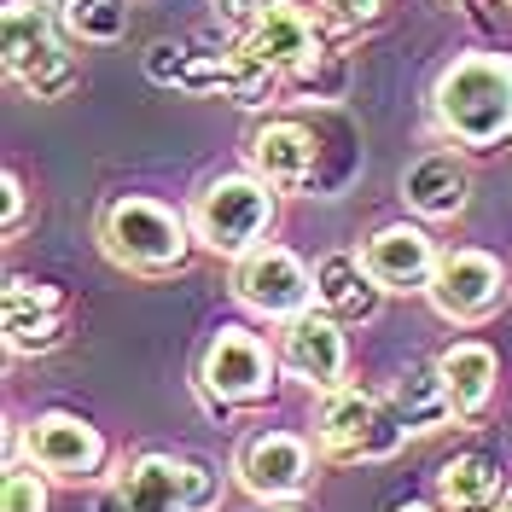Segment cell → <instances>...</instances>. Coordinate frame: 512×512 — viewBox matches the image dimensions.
Returning <instances> with one entry per match:
<instances>
[{
	"label": "cell",
	"mask_w": 512,
	"mask_h": 512,
	"mask_svg": "<svg viewBox=\"0 0 512 512\" xmlns=\"http://www.w3.org/2000/svg\"><path fill=\"white\" fill-rule=\"evenodd\" d=\"M384 291L373 286V274L361 268V256H326L315 268V303L332 309L338 320H367L379 309Z\"/></svg>",
	"instance_id": "44dd1931"
},
{
	"label": "cell",
	"mask_w": 512,
	"mask_h": 512,
	"mask_svg": "<svg viewBox=\"0 0 512 512\" xmlns=\"http://www.w3.org/2000/svg\"><path fill=\"white\" fill-rule=\"evenodd\" d=\"M437 501H443V512H495V501H501V460L483 454V448H466V454L443 460Z\"/></svg>",
	"instance_id": "ffe728a7"
},
{
	"label": "cell",
	"mask_w": 512,
	"mask_h": 512,
	"mask_svg": "<svg viewBox=\"0 0 512 512\" xmlns=\"http://www.w3.org/2000/svg\"><path fill=\"white\" fill-rule=\"evenodd\" d=\"M309 472H315V454L291 431H256L251 443L239 448V483L251 489L256 501H291V495H303Z\"/></svg>",
	"instance_id": "5bb4252c"
},
{
	"label": "cell",
	"mask_w": 512,
	"mask_h": 512,
	"mask_svg": "<svg viewBox=\"0 0 512 512\" xmlns=\"http://www.w3.org/2000/svg\"><path fill=\"white\" fill-rule=\"evenodd\" d=\"M291 82L303 99H338L350 82V64H344V53H315L303 70H291Z\"/></svg>",
	"instance_id": "d4e9b609"
},
{
	"label": "cell",
	"mask_w": 512,
	"mask_h": 512,
	"mask_svg": "<svg viewBox=\"0 0 512 512\" xmlns=\"http://www.w3.org/2000/svg\"><path fill=\"white\" fill-rule=\"evenodd\" d=\"M384 12V0H320V24L326 30H367Z\"/></svg>",
	"instance_id": "484cf974"
},
{
	"label": "cell",
	"mask_w": 512,
	"mask_h": 512,
	"mask_svg": "<svg viewBox=\"0 0 512 512\" xmlns=\"http://www.w3.org/2000/svg\"><path fill=\"white\" fill-rule=\"evenodd\" d=\"M280 367H286L291 379H303L309 390H332V384H344V367H350V344H344V326L338 315L326 309H303V315L286 320V332H280Z\"/></svg>",
	"instance_id": "7c38bea8"
},
{
	"label": "cell",
	"mask_w": 512,
	"mask_h": 512,
	"mask_svg": "<svg viewBox=\"0 0 512 512\" xmlns=\"http://www.w3.org/2000/svg\"><path fill=\"white\" fill-rule=\"evenodd\" d=\"M251 169L268 181V187H309L315 181V163H320V140L309 134L303 123H291V117H268V123L251 134Z\"/></svg>",
	"instance_id": "e0dca14e"
},
{
	"label": "cell",
	"mask_w": 512,
	"mask_h": 512,
	"mask_svg": "<svg viewBox=\"0 0 512 512\" xmlns=\"http://www.w3.org/2000/svg\"><path fill=\"white\" fill-rule=\"evenodd\" d=\"M24 448H30V460L47 472V478L59 483H88L105 472V437H99V425H88L82 414H35L30 431H24Z\"/></svg>",
	"instance_id": "8fae6325"
},
{
	"label": "cell",
	"mask_w": 512,
	"mask_h": 512,
	"mask_svg": "<svg viewBox=\"0 0 512 512\" xmlns=\"http://www.w3.org/2000/svg\"><path fill=\"white\" fill-rule=\"evenodd\" d=\"M233 291H239V303L256 309V315L291 320V315H303V309L315 303V274H309L286 245H256V251L239 256Z\"/></svg>",
	"instance_id": "9c48e42d"
},
{
	"label": "cell",
	"mask_w": 512,
	"mask_h": 512,
	"mask_svg": "<svg viewBox=\"0 0 512 512\" xmlns=\"http://www.w3.org/2000/svg\"><path fill=\"white\" fill-rule=\"evenodd\" d=\"M315 437L332 460L355 466V460H384V454H396L402 437H408V419L396 414V408H384L379 396L355 390V384H332L315 408Z\"/></svg>",
	"instance_id": "5b68a950"
},
{
	"label": "cell",
	"mask_w": 512,
	"mask_h": 512,
	"mask_svg": "<svg viewBox=\"0 0 512 512\" xmlns=\"http://www.w3.org/2000/svg\"><path fill=\"white\" fill-rule=\"evenodd\" d=\"M268 390H274V355H268V344L256 332H245V326H222L210 338L204 361H198V402L227 419V408L262 402Z\"/></svg>",
	"instance_id": "52a82bcc"
},
{
	"label": "cell",
	"mask_w": 512,
	"mask_h": 512,
	"mask_svg": "<svg viewBox=\"0 0 512 512\" xmlns=\"http://www.w3.org/2000/svg\"><path fill=\"white\" fill-rule=\"evenodd\" d=\"M222 472L192 454H140L111 483V512H216Z\"/></svg>",
	"instance_id": "3957f363"
},
{
	"label": "cell",
	"mask_w": 512,
	"mask_h": 512,
	"mask_svg": "<svg viewBox=\"0 0 512 512\" xmlns=\"http://www.w3.org/2000/svg\"><path fill=\"white\" fill-rule=\"evenodd\" d=\"M390 512H437V507H425V501H396Z\"/></svg>",
	"instance_id": "f1b7e54d"
},
{
	"label": "cell",
	"mask_w": 512,
	"mask_h": 512,
	"mask_svg": "<svg viewBox=\"0 0 512 512\" xmlns=\"http://www.w3.org/2000/svg\"><path fill=\"white\" fill-rule=\"evenodd\" d=\"M274 512H297V507H274Z\"/></svg>",
	"instance_id": "f546056e"
},
{
	"label": "cell",
	"mask_w": 512,
	"mask_h": 512,
	"mask_svg": "<svg viewBox=\"0 0 512 512\" xmlns=\"http://www.w3.org/2000/svg\"><path fill=\"white\" fill-rule=\"evenodd\" d=\"M0 35H6V76L30 99H64L82 82L76 59L64 53V41H59V24L35 0H6Z\"/></svg>",
	"instance_id": "277c9868"
},
{
	"label": "cell",
	"mask_w": 512,
	"mask_h": 512,
	"mask_svg": "<svg viewBox=\"0 0 512 512\" xmlns=\"http://www.w3.org/2000/svg\"><path fill=\"white\" fill-rule=\"evenodd\" d=\"M437 245H431V233L414 222H390L379 227L367 245H361V268L373 274V286L390 291V297H402V291H425L431 286V274H437Z\"/></svg>",
	"instance_id": "4fadbf2b"
},
{
	"label": "cell",
	"mask_w": 512,
	"mask_h": 512,
	"mask_svg": "<svg viewBox=\"0 0 512 512\" xmlns=\"http://www.w3.org/2000/svg\"><path fill=\"white\" fill-rule=\"evenodd\" d=\"M64 344V291L30 274L6 280V350L12 355H47Z\"/></svg>",
	"instance_id": "2e32d148"
},
{
	"label": "cell",
	"mask_w": 512,
	"mask_h": 512,
	"mask_svg": "<svg viewBox=\"0 0 512 512\" xmlns=\"http://www.w3.org/2000/svg\"><path fill=\"white\" fill-rule=\"evenodd\" d=\"M0 512H47V472L35 460H6V483H0Z\"/></svg>",
	"instance_id": "cb8c5ba5"
},
{
	"label": "cell",
	"mask_w": 512,
	"mask_h": 512,
	"mask_svg": "<svg viewBox=\"0 0 512 512\" xmlns=\"http://www.w3.org/2000/svg\"><path fill=\"white\" fill-rule=\"evenodd\" d=\"M396 414L408 419V431H437L448 419H460L437 361H408L402 367V379H396Z\"/></svg>",
	"instance_id": "7402d4cb"
},
{
	"label": "cell",
	"mask_w": 512,
	"mask_h": 512,
	"mask_svg": "<svg viewBox=\"0 0 512 512\" xmlns=\"http://www.w3.org/2000/svg\"><path fill=\"white\" fill-rule=\"evenodd\" d=\"M0 192H6V239H18V227H24V210H30V192H24V181H18L12 169H6Z\"/></svg>",
	"instance_id": "83f0119b"
},
{
	"label": "cell",
	"mask_w": 512,
	"mask_h": 512,
	"mask_svg": "<svg viewBox=\"0 0 512 512\" xmlns=\"http://www.w3.org/2000/svg\"><path fill=\"white\" fill-rule=\"evenodd\" d=\"M59 24L70 41H94V47H111L128 35V0H64Z\"/></svg>",
	"instance_id": "603a6c76"
},
{
	"label": "cell",
	"mask_w": 512,
	"mask_h": 512,
	"mask_svg": "<svg viewBox=\"0 0 512 512\" xmlns=\"http://www.w3.org/2000/svg\"><path fill=\"white\" fill-rule=\"evenodd\" d=\"M402 198H408V210H419V216L448 222V216L466 210L472 181H466V169L454 163V152H425L419 163H408V175H402Z\"/></svg>",
	"instance_id": "ac0fdd59"
},
{
	"label": "cell",
	"mask_w": 512,
	"mask_h": 512,
	"mask_svg": "<svg viewBox=\"0 0 512 512\" xmlns=\"http://www.w3.org/2000/svg\"><path fill=\"white\" fill-rule=\"evenodd\" d=\"M501 512H512V501H507V507H501Z\"/></svg>",
	"instance_id": "4dcf8cb0"
},
{
	"label": "cell",
	"mask_w": 512,
	"mask_h": 512,
	"mask_svg": "<svg viewBox=\"0 0 512 512\" xmlns=\"http://www.w3.org/2000/svg\"><path fill=\"white\" fill-rule=\"evenodd\" d=\"M181 64H187V47L158 41V47L146 53V76H152V82H163V88H175V82H181Z\"/></svg>",
	"instance_id": "4316f807"
},
{
	"label": "cell",
	"mask_w": 512,
	"mask_h": 512,
	"mask_svg": "<svg viewBox=\"0 0 512 512\" xmlns=\"http://www.w3.org/2000/svg\"><path fill=\"white\" fill-rule=\"evenodd\" d=\"M274 227V192L262 175H216L192 204V233L216 256H245Z\"/></svg>",
	"instance_id": "8992f818"
},
{
	"label": "cell",
	"mask_w": 512,
	"mask_h": 512,
	"mask_svg": "<svg viewBox=\"0 0 512 512\" xmlns=\"http://www.w3.org/2000/svg\"><path fill=\"white\" fill-rule=\"evenodd\" d=\"M239 47H251L256 59H268L274 70H286V76L303 70L315 53H326L315 18H309L297 0H256L251 24H245V35H239Z\"/></svg>",
	"instance_id": "9a60e30c"
},
{
	"label": "cell",
	"mask_w": 512,
	"mask_h": 512,
	"mask_svg": "<svg viewBox=\"0 0 512 512\" xmlns=\"http://www.w3.org/2000/svg\"><path fill=\"white\" fill-rule=\"evenodd\" d=\"M431 111L454 146L489 152L512 140V59L507 53H466L437 76Z\"/></svg>",
	"instance_id": "6da1fadb"
},
{
	"label": "cell",
	"mask_w": 512,
	"mask_h": 512,
	"mask_svg": "<svg viewBox=\"0 0 512 512\" xmlns=\"http://www.w3.org/2000/svg\"><path fill=\"white\" fill-rule=\"evenodd\" d=\"M280 76L268 59H256L251 47H216V53H192L187 47V64H181V82L187 94H222L233 105H274L280 99Z\"/></svg>",
	"instance_id": "30bf717a"
},
{
	"label": "cell",
	"mask_w": 512,
	"mask_h": 512,
	"mask_svg": "<svg viewBox=\"0 0 512 512\" xmlns=\"http://www.w3.org/2000/svg\"><path fill=\"white\" fill-rule=\"evenodd\" d=\"M437 367H443V379H448L454 414H460V419H478L483 408H489V396H495V379H501V361H495V350H489V344H478V338H460V344H448V350L437 355Z\"/></svg>",
	"instance_id": "d6986e66"
},
{
	"label": "cell",
	"mask_w": 512,
	"mask_h": 512,
	"mask_svg": "<svg viewBox=\"0 0 512 512\" xmlns=\"http://www.w3.org/2000/svg\"><path fill=\"white\" fill-rule=\"evenodd\" d=\"M425 297L437 303V315L454 326H478L507 303V268L489 251H443L437 256V274Z\"/></svg>",
	"instance_id": "ba28073f"
},
{
	"label": "cell",
	"mask_w": 512,
	"mask_h": 512,
	"mask_svg": "<svg viewBox=\"0 0 512 512\" xmlns=\"http://www.w3.org/2000/svg\"><path fill=\"white\" fill-rule=\"evenodd\" d=\"M99 245H105V256H111L117 268L158 280V274L187 268L192 222L175 216L158 198H134V192H128V198H111V204L99 210Z\"/></svg>",
	"instance_id": "7a4b0ae2"
}]
</instances>
